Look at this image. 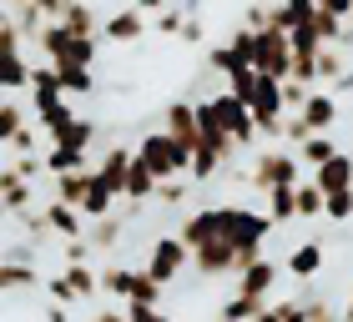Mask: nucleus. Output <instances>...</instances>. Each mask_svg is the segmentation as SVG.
Returning <instances> with one entry per match:
<instances>
[{
  "label": "nucleus",
  "instance_id": "obj_1",
  "mask_svg": "<svg viewBox=\"0 0 353 322\" xmlns=\"http://www.w3.org/2000/svg\"><path fill=\"white\" fill-rule=\"evenodd\" d=\"M30 45L41 51L46 66H56V71H66V66H96V51H101V41H91V36H71L61 21H41V30L30 36Z\"/></svg>",
  "mask_w": 353,
  "mask_h": 322
},
{
  "label": "nucleus",
  "instance_id": "obj_2",
  "mask_svg": "<svg viewBox=\"0 0 353 322\" xmlns=\"http://www.w3.org/2000/svg\"><path fill=\"white\" fill-rule=\"evenodd\" d=\"M197 116H202V121H212L217 131H228L237 151L258 141V126H252V111H248L243 101H237V96H228V91H217V96H207V101H197Z\"/></svg>",
  "mask_w": 353,
  "mask_h": 322
},
{
  "label": "nucleus",
  "instance_id": "obj_3",
  "mask_svg": "<svg viewBox=\"0 0 353 322\" xmlns=\"http://www.w3.org/2000/svg\"><path fill=\"white\" fill-rule=\"evenodd\" d=\"M132 156L141 161V167H147L157 182H172V176H187V167H192V156L176 147V141L162 131V126H157V131H141V141L132 147Z\"/></svg>",
  "mask_w": 353,
  "mask_h": 322
},
{
  "label": "nucleus",
  "instance_id": "obj_4",
  "mask_svg": "<svg viewBox=\"0 0 353 322\" xmlns=\"http://www.w3.org/2000/svg\"><path fill=\"white\" fill-rule=\"evenodd\" d=\"M192 267V252L176 242V232H162V237H152L147 242V257H141V272L157 282V287H172L182 272Z\"/></svg>",
  "mask_w": 353,
  "mask_h": 322
},
{
  "label": "nucleus",
  "instance_id": "obj_5",
  "mask_svg": "<svg viewBox=\"0 0 353 322\" xmlns=\"http://www.w3.org/2000/svg\"><path fill=\"white\" fill-rule=\"evenodd\" d=\"M248 182L268 197V191H278V186H298V182H303V167H298V156L288 151V147H268V151L252 156Z\"/></svg>",
  "mask_w": 353,
  "mask_h": 322
},
{
  "label": "nucleus",
  "instance_id": "obj_6",
  "mask_svg": "<svg viewBox=\"0 0 353 322\" xmlns=\"http://www.w3.org/2000/svg\"><path fill=\"white\" fill-rule=\"evenodd\" d=\"M258 76H272V80H288V71H293V45H288V30H252V61H248Z\"/></svg>",
  "mask_w": 353,
  "mask_h": 322
},
{
  "label": "nucleus",
  "instance_id": "obj_7",
  "mask_svg": "<svg viewBox=\"0 0 353 322\" xmlns=\"http://www.w3.org/2000/svg\"><path fill=\"white\" fill-rule=\"evenodd\" d=\"M41 287H46V302H61V308L91 302L96 292H101V282H96V267H61V272H51Z\"/></svg>",
  "mask_w": 353,
  "mask_h": 322
},
{
  "label": "nucleus",
  "instance_id": "obj_8",
  "mask_svg": "<svg viewBox=\"0 0 353 322\" xmlns=\"http://www.w3.org/2000/svg\"><path fill=\"white\" fill-rule=\"evenodd\" d=\"M176 242H182L187 252H202L207 242H222V212H217V202H212V206H197V212H187L182 227H176Z\"/></svg>",
  "mask_w": 353,
  "mask_h": 322
},
{
  "label": "nucleus",
  "instance_id": "obj_9",
  "mask_svg": "<svg viewBox=\"0 0 353 322\" xmlns=\"http://www.w3.org/2000/svg\"><path fill=\"white\" fill-rule=\"evenodd\" d=\"M147 30H152V21L141 10H132V6L101 15V41L106 45H137V41H147Z\"/></svg>",
  "mask_w": 353,
  "mask_h": 322
},
{
  "label": "nucleus",
  "instance_id": "obj_10",
  "mask_svg": "<svg viewBox=\"0 0 353 322\" xmlns=\"http://www.w3.org/2000/svg\"><path fill=\"white\" fill-rule=\"evenodd\" d=\"M278 277H283V267L272 262V257H258L252 267H243L232 277V292L237 297H258V302H272V287H278Z\"/></svg>",
  "mask_w": 353,
  "mask_h": 322
},
{
  "label": "nucleus",
  "instance_id": "obj_11",
  "mask_svg": "<svg viewBox=\"0 0 353 322\" xmlns=\"http://www.w3.org/2000/svg\"><path fill=\"white\" fill-rule=\"evenodd\" d=\"M162 131L192 156V151H197V141H202L197 136V106H192V101H167L162 106Z\"/></svg>",
  "mask_w": 353,
  "mask_h": 322
},
{
  "label": "nucleus",
  "instance_id": "obj_12",
  "mask_svg": "<svg viewBox=\"0 0 353 322\" xmlns=\"http://www.w3.org/2000/svg\"><path fill=\"white\" fill-rule=\"evenodd\" d=\"M0 206H6V217H15V222L41 206V202H36V182H26L10 161H6V171H0Z\"/></svg>",
  "mask_w": 353,
  "mask_h": 322
},
{
  "label": "nucleus",
  "instance_id": "obj_13",
  "mask_svg": "<svg viewBox=\"0 0 353 322\" xmlns=\"http://www.w3.org/2000/svg\"><path fill=\"white\" fill-rule=\"evenodd\" d=\"M298 121L308 126V131L318 136V131H333V126H339V96L333 91H308V101H303V111H298Z\"/></svg>",
  "mask_w": 353,
  "mask_h": 322
},
{
  "label": "nucleus",
  "instance_id": "obj_14",
  "mask_svg": "<svg viewBox=\"0 0 353 322\" xmlns=\"http://www.w3.org/2000/svg\"><path fill=\"white\" fill-rule=\"evenodd\" d=\"M308 182L323 191V197H333V191H353V156L348 151H333L318 171H308Z\"/></svg>",
  "mask_w": 353,
  "mask_h": 322
},
{
  "label": "nucleus",
  "instance_id": "obj_15",
  "mask_svg": "<svg viewBox=\"0 0 353 322\" xmlns=\"http://www.w3.org/2000/svg\"><path fill=\"white\" fill-rule=\"evenodd\" d=\"M41 217H46V227H51L56 242H76V237H86V217L76 212V206H66V202H51V197H46V202H41Z\"/></svg>",
  "mask_w": 353,
  "mask_h": 322
},
{
  "label": "nucleus",
  "instance_id": "obj_16",
  "mask_svg": "<svg viewBox=\"0 0 353 322\" xmlns=\"http://www.w3.org/2000/svg\"><path fill=\"white\" fill-rule=\"evenodd\" d=\"M56 21L66 25L71 36H91V41H101V10H96L91 0H66Z\"/></svg>",
  "mask_w": 353,
  "mask_h": 322
},
{
  "label": "nucleus",
  "instance_id": "obj_17",
  "mask_svg": "<svg viewBox=\"0 0 353 322\" xmlns=\"http://www.w3.org/2000/svg\"><path fill=\"white\" fill-rule=\"evenodd\" d=\"M283 272H288L293 282H313L318 272H323V242H313V237L298 242V247L288 252V267H283Z\"/></svg>",
  "mask_w": 353,
  "mask_h": 322
},
{
  "label": "nucleus",
  "instance_id": "obj_18",
  "mask_svg": "<svg viewBox=\"0 0 353 322\" xmlns=\"http://www.w3.org/2000/svg\"><path fill=\"white\" fill-rule=\"evenodd\" d=\"M126 171H132V147H106V156L96 161V176H101L117 197L126 191Z\"/></svg>",
  "mask_w": 353,
  "mask_h": 322
},
{
  "label": "nucleus",
  "instance_id": "obj_19",
  "mask_svg": "<svg viewBox=\"0 0 353 322\" xmlns=\"http://www.w3.org/2000/svg\"><path fill=\"white\" fill-rule=\"evenodd\" d=\"M91 171L96 167H81V171H66V176H51V202H66L81 212V202H86V186H91Z\"/></svg>",
  "mask_w": 353,
  "mask_h": 322
},
{
  "label": "nucleus",
  "instance_id": "obj_20",
  "mask_svg": "<svg viewBox=\"0 0 353 322\" xmlns=\"http://www.w3.org/2000/svg\"><path fill=\"white\" fill-rule=\"evenodd\" d=\"M126 222L121 212H111V217H101V222H86V242H91V252H111V247H121V237H126Z\"/></svg>",
  "mask_w": 353,
  "mask_h": 322
},
{
  "label": "nucleus",
  "instance_id": "obj_21",
  "mask_svg": "<svg viewBox=\"0 0 353 322\" xmlns=\"http://www.w3.org/2000/svg\"><path fill=\"white\" fill-rule=\"evenodd\" d=\"M26 91H30V61H26V51L0 56V96H26Z\"/></svg>",
  "mask_w": 353,
  "mask_h": 322
},
{
  "label": "nucleus",
  "instance_id": "obj_22",
  "mask_svg": "<svg viewBox=\"0 0 353 322\" xmlns=\"http://www.w3.org/2000/svg\"><path fill=\"white\" fill-rule=\"evenodd\" d=\"M46 272L36 262H0V297L6 292H30V287H41Z\"/></svg>",
  "mask_w": 353,
  "mask_h": 322
},
{
  "label": "nucleus",
  "instance_id": "obj_23",
  "mask_svg": "<svg viewBox=\"0 0 353 322\" xmlns=\"http://www.w3.org/2000/svg\"><path fill=\"white\" fill-rule=\"evenodd\" d=\"M318 10V0H278V6L268 10V25L272 30H293V25H308Z\"/></svg>",
  "mask_w": 353,
  "mask_h": 322
},
{
  "label": "nucleus",
  "instance_id": "obj_24",
  "mask_svg": "<svg viewBox=\"0 0 353 322\" xmlns=\"http://www.w3.org/2000/svg\"><path fill=\"white\" fill-rule=\"evenodd\" d=\"M117 202H121V197H117V191H111V186L101 182V176L91 171V186H86L81 217H86V222H101V217H111V212H117Z\"/></svg>",
  "mask_w": 353,
  "mask_h": 322
},
{
  "label": "nucleus",
  "instance_id": "obj_25",
  "mask_svg": "<svg viewBox=\"0 0 353 322\" xmlns=\"http://www.w3.org/2000/svg\"><path fill=\"white\" fill-rule=\"evenodd\" d=\"M96 141H101V126H96V121H86V116H76V121L66 126V131H61V136L51 141V147H71V151H86V156H91V147H96Z\"/></svg>",
  "mask_w": 353,
  "mask_h": 322
},
{
  "label": "nucleus",
  "instance_id": "obj_26",
  "mask_svg": "<svg viewBox=\"0 0 353 322\" xmlns=\"http://www.w3.org/2000/svg\"><path fill=\"white\" fill-rule=\"evenodd\" d=\"M333 151H343V147H339V141H333L328 131H318V136H308V141H303V147H298L293 156H298V167H303V171H318V167H323V161H328Z\"/></svg>",
  "mask_w": 353,
  "mask_h": 322
},
{
  "label": "nucleus",
  "instance_id": "obj_27",
  "mask_svg": "<svg viewBox=\"0 0 353 322\" xmlns=\"http://www.w3.org/2000/svg\"><path fill=\"white\" fill-rule=\"evenodd\" d=\"M41 167H46V176H66V171H81V167H96V161H91L86 151H71V147H46V156H41Z\"/></svg>",
  "mask_w": 353,
  "mask_h": 322
},
{
  "label": "nucleus",
  "instance_id": "obj_28",
  "mask_svg": "<svg viewBox=\"0 0 353 322\" xmlns=\"http://www.w3.org/2000/svg\"><path fill=\"white\" fill-rule=\"evenodd\" d=\"M157 197V176L141 167V161L132 156V171H126V191H121V202H137V206H147Z\"/></svg>",
  "mask_w": 353,
  "mask_h": 322
},
{
  "label": "nucleus",
  "instance_id": "obj_29",
  "mask_svg": "<svg viewBox=\"0 0 353 322\" xmlns=\"http://www.w3.org/2000/svg\"><path fill=\"white\" fill-rule=\"evenodd\" d=\"M132 277H137V267H121V262H106L101 272H96L101 292H106V297H117V302H126V292H132Z\"/></svg>",
  "mask_w": 353,
  "mask_h": 322
},
{
  "label": "nucleus",
  "instance_id": "obj_30",
  "mask_svg": "<svg viewBox=\"0 0 353 322\" xmlns=\"http://www.w3.org/2000/svg\"><path fill=\"white\" fill-rule=\"evenodd\" d=\"M162 292L167 287H157L147 272L137 267V277H132V292H126V308H162Z\"/></svg>",
  "mask_w": 353,
  "mask_h": 322
},
{
  "label": "nucleus",
  "instance_id": "obj_31",
  "mask_svg": "<svg viewBox=\"0 0 353 322\" xmlns=\"http://www.w3.org/2000/svg\"><path fill=\"white\" fill-rule=\"evenodd\" d=\"M21 126H30V121H26V106L15 101V96H6V101H0V151L15 141V131H21Z\"/></svg>",
  "mask_w": 353,
  "mask_h": 322
},
{
  "label": "nucleus",
  "instance_id": "obj_32",
  "mask_svg": "<svg viewBox=\"0 0 353 322\" xmlns=\"http://www.w3.org/2000/svg\"><path fill=\"white\" fill-rule=\"evenodd\" d=\"M263 312H268V302H258V297H237V292H232L228 302H222L217 317H222V322H252V317H263Z\"/></svg>",
  "mask_w": 353,
  "mask_h": 322
},
{
  "label": "nucleus",
  "instance_id": "obj_33",
  "mask_svg": "<svg viewBox=\"0 0 353 322\" xmlns=\"http://www.w3.org/2000/svg\"><path fill=\"white\" fill-rule=\"evenodd\" d=\"M268 222H272V227H288V222H298L293 186H278V191H268Z\"/></svg>",
  "mask_w": 353,
  "mask_h": 322
},
{
  "label": "nucleus",
  "instance_id": "obj_34",
  "mask_svg": "<svg viewBox=\"0 0 353 322\" xmlns=\"http://www.w3.org/2000/svg\"><path fill=\"white\" fill-rule=\"evenodd\" d=\"M293 206H298V217L303 222H313V217H323V191H318L308 176H303V182L293 186Z\"/></svg>",
  "mask_w": 353,
  "mask_h": 322
},
{
  "label": "nucleus",
  "instance_id": "obj_35",
  "mask_svg": "<svg viewBox=\"0 0 353 322\" xmlns=\"http://www.w3.org/2000/svg\"><path fill=\"white\" fill-rule=\"evenodd\" d=\"M56 80H61V96H91L96 91V76L86 71V66H66V71H56Z\"/></svg>",
  "mask_w": 353,
  "mask_h": 322
},
{
  "label": "nucleus",
  "instance_id": "obj_36",
  "mask_svg": "<svg viewBox=\"0 0 353 322\" xmlns=\"http://www.w3.org/2000/svg\"><path fill=\"white\" fill-rule=\"evenodd\" d=\"M343 45H318V80H328V91L339 86V76H343Z\"/></svg>",
  "mask_w": 353,
  "mask_h": 322
},
{
  "label": "nucleus",
  "instance_id": "obj_37",
  "mask_svg": "<svg viewBox=\"0 0 353 322\" xmlns=\"http://www.w3.org/2000/svg\"><path fill=\"white\" fill-rule=\"evenodd\" d=\"M187 191H192V176H172V182H157V206H167V212H176V206L187 202Z\"/></svg>",
  "mask_w": 353,
  "mask_h": 322
},
{
  "label": "nucleus",
  "instance_id": "obj_38",
  "mask_svg": "<svg viewBox=\"0 0 353 322\" xmlns=\"http://www.w3.org/2000/svg\"><path fill=\"white\" fill-rule=\"evenodd\" d=\"M323 217L328 222H353V191H333V197H323Z\"/></svg>",
  "mask_w": 353,
  "mask_h": 322
},
{
  "label": "nucleus",
  "instance_id": "obj_39",
  "mask_svg": "<svg viewBox=\"0 0 353 322\" xmlns=\"http://www.w3.org/2000/svg\"><path fill=\"white\" fill-rule=\"evenodd\" d=\"M176 41H182V45H202V41H207L202 15H187V21H182V30H176Z\"/></svg>",
  "mask_w": 353,
  "mask_h": 322
},
{
  "label": "nucleus",
  "instance_id": "obj_40",
  "mask_svg": "<svg viewBox=\"0 0 353 322\" xmlns=\"http://www.w3.org/2000/svg\"><path fill=\"white\" fill-rule=\"evenodd\" d=\"M308 322H343V312L323 297H308Z\"/></svg>",
  "mask_w": 353,
  "mask_h": 322
},
{
  "label": "nucleus",
  "instance_id": "obj_41",
  "mask_svg": "<svg viewBox=\"0 0 353 322\" xmlns=\"http://www.w3.org/2000/svg\"><path fill=\"white\" fill-rule=\"evenodd\" d=\"M182 21H187V15L176 10V6H167V10L152 21V30H162V36H176V30H182Z\"/></svg>",
  "mask_w": 353,
  "mask_h": 322
},
{
  "label": "nucleus",
  "instance_id": "obj_42",
  "mask_svg": "<svg viewBox=\"0 0 353 322\" xmlns=\"http://www.w3.org/2000/svg\"><path fill=\"white\" fill-rule=\"evenodd\" d=\"M126 322H172L162 308H126Z\"/></svg>",
  "mask_w": 353,
  "mask_h": 322
},
{
  "label": "nucleus",
  "instance_id": "obj_43",
  "mask_svg": "<svg viewBox=\"0 0 353 322\" xmlns=\"http://www.w3.org/2000/svg\"><path fill=\"white\" fill-rule=\"evenodd\" d=\"M126 6H132V10H141V15L152 21V15H162V10L172 6V0H126Z\"/></svg>",
  "mask_w": 353,
  "mask_h": 322
},
{
  "label": "nucleus",
  "instance_id": "obj_44",
  "mask_svg": "<svg viewBox=\"0 0 353 322\" xmlns=\"http://www.w3.org/2000/svg\"><path fill=\"white\" fill-rule=\"evenodd\" d=\"M318 10H323V15H339V21H348L353 0H318Z\"/></svg>",
  "mask_w": 353,
  "mask_h": 322
},
{
  "label": "nucleus",
  "instance_id": "obj_45",
  "mask_svg": "<svg viewBox=\"0 0 353 322\" xmlns=\"http://www.w3.org/2000/svg\"><path fill=\"white\" fill-rule=\"evenodd\" d=\"M41 322H71V308H61V302H46V308H41Z\"/></svg>",
  "mask_w": 353,
  "mask_h": 322
},
{
  "label": "nucleus",
  "instance_id": "obj_46",
  "mask_svg": "<svg viewBox=\"0 0 353 322\" xmlns=\"http://www.w3.org/2000/svg\"><path fill=\"white\" fill-rule=\"evenodd\" d=\"M61 6H66V0H36V10H41V21H56V15H61Z\"/></svg>",
  "mask_w": 353,
  "mask_h": 322
},
{
  "label": "nucleus",
  "instance_id": "obj_47",
  "mask_svg": "<svg viewBox=\"0 0 353 322\" xmlns=\"http://www.w3.org/2000/svg\"><path fill=\"white\" fill-rule=\"evenodd\" d=\"M91 322H126V308H101Z\"/></svg>",
  "mask_w": 353,
  "mask_h": 322
},
{
  "label": "nucleus",
  "instance_id": "obj_48",
  "mask_svg": "<svg viewBox=\"0 0 353 322\" xmlns=\"http://www.w3.org/2000/svg\"><path fill=\"white\" fill-rule=\"evenodd\" d=\"M343 91H353V66H348V71L339 76V86H333V96H343Z\"/></svg>",
  "mask_w": 353,
  "mask_h": 322
},
{
  "label": "nucleus",
  "instance_id": "obj_49",
  "mask_svg": "<svg viewBox=\"0 0 353 322\" xmlns=\"http://www.w3.org/2000/svg\"><path fill=\"white\" fill-rule=\"evenodd\" d=\"M252 322H278V317H272V302H268V312H263V317H252Z\"/></svg>",
  "mask_w": 353,
  "mask_h": 322
},
{
  "label": "nucleus",
  "instance_id": "obj_50",
  "mask_svg": "<svg viewBox=\"0 0 353 322\" xmlns=\"http://www.w3.org/2000/svg\"><path fill=\"white\" fill-rule=\"evenodd\" d=\"M343 322H353V297H348V308H343Z\"/></svg>",
  "mask_w": 353,
  "mask_h": 322
},
{
  "label": "nucleus",
  "instance_id": "obj_51",
  "mask_svg": "<svg viewBox=\"0 0 353 322\" xmlns=\"http://www.w3.org/2000/svg\"><path fill=\"white\" fill-rule=\"evenodd\" d=\"M348 30H353V10H348Z\"/></svg>",
  "mask_w": 353,
  "mask_h": 322
},
{
  "label": "nucleus",
  "instance_id": "obj_52",
  "mask_svg": "<svg viewBox=\"0 0 353 322\" xmlns=\"http://www.w3.org/2000/svg\"><path fill=\"white\" fill-rule=\"evenodd\" d=\"M0 222H6V206H0Z\"/></svg>",
  "mask_w": 353,
  "mask_h": 322
},
{
  "label": "nucleus",
  "instance_id": "obj_53",
  "mask_svg": "<svg viewBox=\"0 0 353 322\" xmlns=\"http://www.w3.org/2000/svg\"><path fill=\"white\" fill-rule=\"evenodd\" d=\"M217 322H222V317H217Z\"/></svg>",
  "mask_w": 353,
  "mask_h": 322
}]
</instances>
